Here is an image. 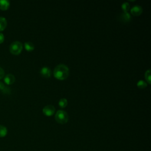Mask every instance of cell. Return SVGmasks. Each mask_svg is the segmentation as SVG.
Here are the masks:
<instances>
[{
	"label": "cell",
	"instance_id": "obj_1",
	"mask_svg": "<svg viewBox=\"0 0 151 151\" xmlns=\"http://www.w3.org/2000/svg\"><path fill=\"white\" fill-rule=\"evenodd\" d=\"M53 74L56 78L63 80L68 77L69 75V68L67 65L64 64H60L55 67Z\"/></svg>",
	"mask_w": 151,
	"mask_h": 151
},
{
	"label": "cell",
	"instance_id": "obj_2",
	"mask_svg": "<svg viewBox=\"0 0 151 151\" xmlns=\"http://www.w3.org/2000/svg\"><path fill=\"white\" fill-rule=\"evenodd\" d=\"M55 119L58 123L64 124L68 120V115L65 111L59 110L55 114Z\"/></svg>",
	"mask_w": 151,
	"mask_h": 151
},
{
	"label": "cell",
	"instance_id": "obj_3",
	"mask_svg": "<svg viewBox=\"0 0 151 151\" xmlns=\"http://www.w3.org/2000/svg\"><path fill=\"white\" fill-rule=\"evenodd\" d=\"M22 50V44L19 41H15L12 42L9 46L10 52L15 55L19 54Z\"/></svg>",
	"mask_w": 151,
	"mask_h": 151
},
{
	"label": "cell",
	"instance_id": "obj_4",
	"mask_svg": "<svg viewBox=\"0 0 151 151\" xmlns=\"http://www.w3.org/2000/svg\"><path fill=\"white\" fill-rule=\"evenodd\" d=\"M55 111V109L54 106L51 104H48L45 106L42 109L43 113L47 116H50L52 115L54 113Z\"/></svg>",
	"mask_w": 151,
	"mask_h": 151
},
{
	"label": "cell",
	"instance_id": "obj_5",
	"mask_svg": "<svg viewBox=\"0 0 151 151\" xmlns=\"http://www.w3.org/2000/svg\"><path fill=\"white\" fill-rule=\"evenodd\" d=\"M142 11H143L142 7L139 5L133 6L130 9V12L133 15H139L142 14Z\"/></svg>",
	"mask_w": 151,
	"mask_h": 151
},
{
	"label": "cell",
	"instance_id": "obj_6",
	"mask_svg": "<svg viewBox=\"0 0 151 151\" xmlns=\"http://www.w3.org/2000/svg\"><path fill=\"white\" fill-rule=\"evenodd\" d=\"M40 73L42 75V76L48 78L50 77L51 76V70L48 67H43L40 70Z\"/></svg>",
	"mask_w": 151,
	"mask_h": 151
},
{
	"label": "cell",
	"instance_id": "obj_7",
	"mask_svg": "<svg viewBox=\"0 0 151 151\" xmlns=\"http://www.w3.org/2000/svg\"><path fill=\"white\" fill-rule=\"evenodd\" d=\"M119 18L122 21L124 22H129L131 19V15L128 12H124L120 14Z\"/></svg>",
	"mask_w": 151,
	"mask_h": 151
},
{
	"label": "cell",
	"instance_id": "obj_8",
	"mask_svg": "<svg viewBox=\"0 0 151 151\" xmlns=\"http://www.w3.org/2000/svg\"><path fill=\"white\" fill-rule=\"evenodd\" d=\"M15 80V76L12 74H8L4 77V81L7 84H12Z\"/></svg>",
	"mask_w": 151,
	"mask_h": 151
},
{
	"label": "cell",
	"instance_id": "obj_9",
	"mask_svg": "<svg viewBox=\"0 0 151 151\" xmlns=\"http://www.w3.org/2000/svg\"><path fill=\"white\" fill-rule=\"evenodd\" d=\"M10 5V2L8 0H0V9L1 10H6Z\"/></svg>",
	"mask_w": 151,
	"mask_h": 151
},
{
	"label": "cell",
	"instance_id": "obj_10",
	"mask_svg": "<svg viewBox=\"0 0 151 151\" xmlns=\"http://www.w3.org/2000/svg\"><path fill=\"white\" fill-rule=\"evenodd\" d=\"M7 26V21L5 18L0 17V31H3L5 29Z\"/></svg>",
	"mask_w": 151,
	"mask_h": 151
},
{
	"label": "cell",
	"instance_id": "obj_11",
	"mask_svg": "<svg viewBox=\"0 0 151 151\" xmlns=\"http://www.w3.org/2000/svg\"><path fill=\"white\" fill-rule=\"evenodd\" d=\"M24 47L26 50L28 51H31L34 49V45L31 42L28 41L24 43Z\"/></svg>",
	"mask_w": 151,
	"mask_h": 151
},
{
	"label": "cell",
	"instance_id": "obj_12",
	"mask_svg": "<svg viewBox=\"0 0 151 151\" xmlns=\"http://www.w3.org/2000/svg\"><path fill=\"white\" fill-rule=\"evenodd\" d=\"M7 129L5 126L3 125H0V137H2L6 135L7 134Z\"/></svg>",
	"mask_w": 151,
	"mask_h": 151
},
{
	"label": "cell",
	"instance_id": "obj_13",
	"mask_svg": "<svg viewBox=\"0 0 151 151\" xmlns=\"http://www.w3.org/2000/svg\"><path fill=\"white\" fill-rule=\"evenodd\" d=\"M145 79L146 80L147 83L149 84H150V83H151V80H150V69H148L146 71L145 74Z\"/></svg>",
	"mask_w": 151,
	"mask_h": 151
},
{
	"label": "cell",
	"instance_id": "obj_14",
	"mask_svg": "<svg viewBox=\"0 0 151 151\" xmlns=\"http://www.w3.org/2000/svg\"><path fill=\"white\" fill-rule=\"evenodd\" d=\"M58 104L61 107H65L67 104V100L65 98H62L59 100Z\"/></svg>",
	"mask_w": 151,
	"mask_h": 151
},
{
	"label": "cell",
	"instance_id": "obj_15",
	"mask_svg": "<svg viewBox=\"0 0 151 151\" xmlns=\"http://www.w3.org/2000/svg\"><path fill=\"white\" fill-rule=\"evenodd\" d=\"M137 86L140 88H143L147 86V84L145 81L140 80L137 83Z\"/></svg>",
	"mask_w": 151,
	"mask_h": 151
},
{
	"label": "cell",
	"instance_id": "obj_16",
	"mask_svg": "<svg viewBox=\"0 0 151 151\" xmlns=\"http://www.w3.org/2000/svg\"><path fill=\"white\" fill-rule=\"evenodd\" d=\"M122 8L124 12H127L130 9V4L127 2H124L122 4Z\"/></svg>",
	"mask_w": 151,
	"mask_h": 151
},
{
	"label": "cell",
	"instance_id": "obj_17",
	"mask_svg": "<svg viewBox=\"0 0 151 151\" xmlns=\"http://www.w3.org/2000/svg\"><path fill=\"white\" fill-rule=\"evenodd\" d=\"M5 75V72L3 68L0 67V79L2 78Z\"/></svg>",
	"mask_w": 151,
	"mask_h": 151
},
{
	"label": "cell",
	"instance_id": "obj_18",
	"mask_svg": "<svg viewBox=\"0 0 151 151\" xmlns=\"http://www.w3.org/2000/svg\"><path fill=\"white\" fill-rule=\"evenodd\" d=\"M4 41V35L2 33L0 32V44L2 43Z\"/></svg>",
	"mask_w": 151,
	"mask_h": 151
},
{
	"label": "cell",
	"instance_id": "obj_19",
	"mask_svg": "<svg viewBox=\"0 0 151 151\" xmlns=\"http://www.w3.org/2000/svg\"><path fill=\"white\" fill-rule=\"evenodd\" d=\"M4 88H5L4 84L2 81H0V90H4Z\"/></svg>",
	"mask_w": 151,
	"mask_h": 151
}]
</instances>
